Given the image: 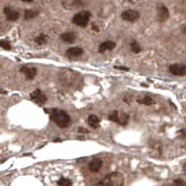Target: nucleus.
<instances>
[{
  "instance_id": "nucleus-1",
  "label": "nucleus",
  "mask_w": 186,
  "mask_h": 186,
  "mask_svg": "<svg viewBox=\"0 0 186 186\" xmlns=\"http://www.w3.org/2000/svg\"><path fill=\"white\" fill-rule=\"evenodd\" d=\"M50 118L58 127H61V129H65L71 124L70 115L65 111L61 109H52L50 111Z\"/></svg>"
},
{
  "instance_id": "nucleus-2",
  "label": "nucleus",
  "mask_w": 186,
  "mask_h": 186,
  "mask_svg": "<svg viewBox=\"0 0 186 186\" xmlns=\"http://www.w3.org/2000/svg\"><path fill=\"white\" fill-rule=\"evenodd\" d=\"M125 178L120 172H112L107 174L94 186H123Z\"/></svg>"
},
{
  "instance_id": "nucleus-3",
  "label": "nucleus",
  "mask_w": 186,
  "mask_h": 186,
  "mask_svg": "<svg viewBox=\"0 0 186 186\" xmlns=\"http://www.w3.org/2000/svg\"><path fill=\"white\" fill-rule=\"evenodd\" d=\"M90 17H91V13L89 11H80L73 17V22L77 26L85 28L89 24Z\"/></svg>"
},
{
  "instance_id": "nucleus-4",
  "label": "nucleus",
  "mask_w": 186,
  "mask_h": 186,
  "mask_svg": "<svg viewBox=\"0 0 186 186\" xmlns=\"http://www.w3.org/2000/svg\"><path fill=\"white\" fill-rule=\"evenodd\" d=\"M108 118L110 121L117 123L118 125H121V126H127L129 121V114H127L124 112H118L117 110L114 111L112 114H110Z\"/></svg>"
},
{
  "instance_id": "nucleus-5",
  "label": "nucleus",
  "mask_w": 186,
  "mask_h": 186,
  "mask_svg": "<svg viewBox=\"0 0 186 186\" xmlns=\"http://www.w3.org/2000/svg\"><path fill=\"white\" fill-rule=\"evenodd\" d=\"M30 97L32 99V101L35 102L36 104H38V105H43L48 101L46 94L39 89L34 90V91L30 94Z\"/></svg>"
},
{
  "instance_id": "nucleus-6",
  "label": "nucleus",
  "mask_w": 186,
  "mask_h": 186,
  "mask_svg": "<svg viewBox=\"0 0 186 186\" xmlns=\"http://www.w3.org/2000/svg\"><path fill=\"white\" fill-rule=\"evenodd\" d=\"M140 12L135 10H126L122 12L121 18L126 22H134L140 19Z\"/></svg>"
},
{
  "instance_id": "nucleus-7",
  "label": "nucleus",
  "mask_w": 186,
  "mask_h": 186,
  "mask_svg": "<svg viewBox=\"0 0 186 186\" xmlns=\"http://www.w3.org/2000/svg\"><path fill=\"white\" fill-rule=\"evenodd\" d=\"M169 72L176 76H183L186 74V66L181 63H173L168 67Z\"/></svg>"
},
{
  "instance_id": "nucleus-8",
  "label": "nucleus",
  "mask_w": 186,
  "mask_h": 186,
  "mask_svg": "<svg viewBox=\"0 0 186 186\" xmlns=\"http://www.w3.org/2000/svg\"><path fill=\"white\" fill-rule=\"evenodd\" d=\"M169 18V11L168 7L160 4L157 7V20L159 22H167L168 19Z\"/></svg>"
},
{
  "instance_id": "nucleus-9",
  "label": "nucleus",
  "mask_w": 186,
  "mask_h": 186,
  "mask_svg": "<svg viewBox=\"0 0 186 186\" xmlns=\"http://www.w3.org/2000/svg\"><path fill=\"white\" fill-rule=\"evenodd\" d=\"M4 14H5L7 20L10 22H16L20 18V12L10 7H6L4 9Z\"/></svg>"
},
{
  "instance_id": "nucleus-10",
  "label": "nucleus",
  "mask_w": 186,
  "mask_h": 186,
  "mask_svg": "<svg viewBox=\"0 0 186 186\" xmlns=\"http://www.w3.org/2000/svg\"><path fill=\"white\" fill-rule=\"evenodd\" d=\"M20 72L24 74V76L28 80H33L36 76L37 69L35 67H30V66L25 65L20 68Z\"/></svg>"
},
{
  "instance_id": "nucleus-11",
  "label": "nucleus",
  "mask_w": 186,
  "mask_h": 186,
  "mask_svg": "<svg viewBox=\"0 0 186 186\" xmlns=\"http://www.w3.org/2000/svg\"><path fill=\"white\" fill-rule=\"evenodd\" d=\"M115 47H117L115 42L111 41V40H107V41H104V42H102L100 45V47H99V52L105 53L107 51H111V50H113Z\"/></svg>"
},
{
  "instance_id": "nucleus-12",
  "label": "nucleus",
  "mask_w": 186,
  "mask_h": 186,
  "mask_svg": "<svg viewBox=\"0 0 186 186\" xmlns=\"http://www.w3.org/2000/svg\"><path fill=\"white\" fill-rule=\"evenodd\" d=\"M84 53L83 48L80 47H73L68 48L67 50L65 51V55L68 58H76L79 57Z\"/></svg>"
},
{
  "instance_id": "nucleus-13",
  "label": "nucleus",
  "mask_w": 186,
  "mask_h": 186,
  "mask_svg": "<svg viewBox=\"0 0 186 186\" xmlns=\"http://www.w3.org/2000/svg\"><path fill=\"white\" fill-rule=\"evenodd\" d=\"M102 167V160L100 158H95L89 163V171L96 173L101 170Z\"/></svg>"
},
{
  "instance_id": "nucleus-14",
  "label": "nucleus",
  "mask_w": 186,
  "mask_h": 186,
  "mask_svg": "<svg viewBox=\"0 0 186 186\" xmlns=\"http://www.w3.org/2000/svg\"><path fill=\"white\" fill-rule=\"evenodd\" d=\"M61 38L65 43H74V40L76 39V35L74 32H65L61 34Z\"/></svg>"
},
{
  "instance_id": "nucleus-15",
  "label": "nucleus",
  "mask_w": 186,
  "mask_h": 186,
  "mask_svg": "<svg viewBox=\"0 0 186 186\" xmlns=\"http://www.w3.org/2000/svg\"><path fill=\"white\" fill-rule=\"evenodd\" d=\"M88 122L90 127H92L93 129H96L100 126V118L95 114H90L88 118Z\"/></svg>"
},
{
  "instance_id": "nucleus-16",
  "label": "nucleus",
  "mask_w": 186,
  "mask_h": 186,
  "mask_svg": "<svg viewBox=\"0 0 186 186\" xmlns=\"http://www.w3.org/2000/svg\"><path fill=\"white\" fill-rule=\"evenodd\" d=\"M137 102L140 103V104H143V105H147L150 106L155 104V102L153 98H151L150 96H143V97H139L137 99Z\"/></svg>"
},
{
  "instance_id": "nucleus-17",
  "label": "nucleus",
  "mask_w": 186,
  "mask_h": 186,
  "mask_svg": "<svg viewBox=\"0 0 186 186\" xmlns=\"http://www.w3.org/2000/svg\"><path fill=\"white\" fill-rule=\"evenodd\" d=\"M39 14V12L35 10H26L24 11V19L25 20H32L37 17Z\"/></svg>"
},
{
  "instance_id": "nucleus-18",
  "label": "nucleus",
  "mask_w": 186,
  "mask_h": 186,
  "mask_svg": "<svg viewBox=\"0 0 186 186\" xmlns=\"http://www.w3.org/2000/svg\"><path fill=\"white\" fill-rule=\"evenodd\" d=\"M129 47H130L131 51L133 53H140V52H142V48L140 47V43L138 42V41H136V40L131 41V42L129 43Z\"/></svg>"
},
{
  "instance_id": "nucleus-19",
  "label": "nucleus",
  "mask_w": 186,
  "mask_h": 186,
  "mask_svg": "<svg viewBox=\"0 0 186 186\" xmlns=\"http://www.w3.org/2000/svg\"><path fill=\"white\" fill-rule=\"evenodd\" d=\"M48 41V35L45 34H40L39 35H37L35 38V42L38 45H44L46 44Z\"/></svg>"
},
{
  "instance_id": "nucleus-20",
  "label": "nucleus",
  "mask_w": 186,
  "mask_h": 186,
  "mask_svg": "<svg viewBox=\"0 0 186 186\" xmlns=\"http://www.w3.org/2000/svg\"><path fill=\"white\" fill-rule=\"evenodd\" d=\"M58 186H72L73 183L70 179H67V178L61 177V179L57 181Z\"/></svg>"
},
{
  "instance_id": "nucleus-21",
  "label": "nucleus",
  "mask_w": 186,
  "mask_h": 186,
  "mask_svg": "<svg viewBox=\"0 0 186 186\" xmlns=\"http://www.w3.org/2000/svg\"><path fill=\"white\" fill-rule=\"evenodd\" d=\"M164 186H186L185 185V181L181 179H176L173 181V183H168L167 185H164Z\"/></svg>"
},
{
  "instance_id": "nucleus-22",
  "label": "nucleus",
  "mask_w": 186,
  "mask_h": 186,
  "mask_svg": "<svg viewBox=\"0 0 186 186\" xmlns=\"http://www.w3.org/2000/svg\"><path fill=\"white\" fill-rule=\"evenodd\" d=\"M0 47L5 50H10L11 49V45L10 41L7 40H0Z\"/></svg>"
},
{
  "instance_id": "nucleus-23",
  "label": "nucleus",
  "mask_w": 186,
  "mask_h": 186,
  "mask_svg": "<svg viewBox=\"0 0 186 186\" xmlns=\"http://www.w3.org/2000/svg\"><path fill=\"white\" fill-rule=\"evenodd\" d=\"M78 131L80 132V133H88V129H83V127H79L78 129Z\"/></svg>"
},
{
  "instance_id": "nucleus-24",
  "label": "nucleus",
  "mask_w": 186,
  "mask_h": 186,
  "mask_svg": "<svg viewBox=\"0 0 186 186\" xmlns=\"http://www.w3.org/2000/svg\"><path fill=\"white\" fill-rule=\"evenodd\" d=\"M115 68L119 69V70H124V71H129V68H127V67H123V66H117Z\"/></svg>"
},
{
  "instance_id": "nucleus-25",
  "label": "nucleus",
  "mask_w": 186,
  "mask_h": 186,
  "mask_svg": "<svg viewBox=\"0 0 186 186\" xmlns=\"http://www.w3.org/2000/svg\"><path fill=\"white\" fill-rule=\"evenodd\" d=\"M92 30H94L95 32H99V27L95 25V24H93V25H92Z\"/></svg>"
},
{
  "instance_id": "nucleus-26",
  "label": "nucleus",
  "mask_w": 186,
  "mask_h": 186,
  "mask_svg": "<svg viewBox=\"0 0 186 186\" xmlns=\"http://www.w3.org/2000/svg\"><path fill=\"white\" fill-rule=\"evenodd\" d=\"M20 1H23V2H26V3H31V2L34 1V0H20Z\"/></svg>"
}]
</instances>
